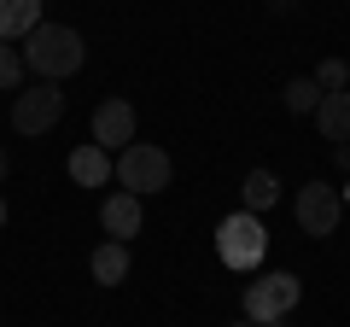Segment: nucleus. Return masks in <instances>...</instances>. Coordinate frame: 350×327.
Segmentation results:
<instances>
[{
    "instance_id": "obj_10",
    "label": "nucleus",
    "mask_w": 350,
    "mask_h": 327,
    "mask_svg": "<svg viewBox=\"0 0 350 327\" xmlns=\"http://www.w3.org/2000/svg\"><path fill=\"white\" fill-rule=\"evenodd\" d=\"M315 129H321L333 146H345V140H350V94H321V105H315Z\"/></svg>"
},
{
    "instance_id": "obj_17",
    "label": "nucleus",
    "mask_w": 350,
    "mask_h": 327,
    "mask_svg": "<svg viewBox=\"0 0 350 327\" xmlns=\"http://www.w3.org/2000/svg\"><path fill=\"white\" fill-rule=\"evenodd\" d=\"M338 152V164H345V170H350V140H345V146H333Z\"/></svg>"
},
{
    "instance_id": "obj_19",
    "label": "nucleus",
    "mask_w": 350,
    "mask_h": 327,
    "mask_svg": "<svg viewBox=\"0 0 350 327\" xmlns=\"http://www.w3.org/2000/svg\"><path fill=\"white\" fill-rule=\"evenodd\" d=\"M0 228H6V199H0Z\"/></svg>"
},
{
    "instance_id": "obj_5",
    "label": "nucleus",
    "mask_w": 350,
    "mask_h": 327,
    "mask_svg": "<svg viewBox=\"0 0 350 327\" xmlns=\"http://www.w3.org/2000/svg\"><path fill=\"white\" fill-rule=\"evenodd\" d=\"M59 117H64L59 82H36V88H24V94L12 100V129H18V135H47Z\"/></svg>"
},
{
    "instance_id": "obj_9",
    "label": "nucleus",
    "mask_w": 350,
    "mask_h": 327,
    "mask_svg": "<svg viewBox=\"0 0 350 327\" xmlns=\"http://www.w3.org/2000/svg\"><path fill=\"white\" fill-rule=\"evenodd\" d=\"M70 181H76V187H100V181H111V152L94 146V140L76 146L70 152Z\"/></svg>"
},
{
    "instance_id": "obj_3",
    "label": "nucleus",
    "mask_w": 350,
    "mask_h": 327,
    "mask_svg": "<svg viewBox=\"0 0 350 327\" xmlns=\"http://www.w3.org/2000/svg\"><path fill=\"white\" fill-rule=\"evenodd\" d=\"M262 246H269V234H262V216H251V211H234V216H222V228H216V252H222V263L228 269H257L262 263Z\"/></svg>"
},
{
    "instance_id": "obj_7",
    "label": "nucleus",
    "mask_w": 350,
    "mask_h": 327,
    "mask_svg": "<svg viewBox=\"0 0 350 327\" xmlns=\"http://www.w3.org/2000/svg\"><path fill=\"white\" fill-rule=\"evenodd\" d=\"M129 140H135V105L129 100H105L100 112H94V146L123 152Z\"/></svg>"
},
{
    "instance_id": "obj_14",
    "label": "nucleus",
    "mask_w": 350,
    "mask_h": 327,
    "mask_svg": "<svg viewBox=\"0 0 350 327\" xmlns=\"http://www.w3.org/2000/svg\"><path fill=\"white\" fill-rule=\"evenodd\" d=\"M286 105H292V112H315V105H321L315 76H298V82H286Z\"/></svg>"
},
{
    "instance_id": "obj_6",
    "label": "nucleus",
    "mask_w": 350,
    "mask_h": 327,
    "mask_svg": "<svg viewBox=\"0 0 350 327\" xmlns=\"http://www.w3.org/2000/svg\"><path fill=\"white\" fill-rule=\"evenodd\" d=\"M298 228L304 234H315V239H327V234H338V216H345V199H338L327 181H310V187H298Z\"/></svg>"
},
{
    "instance_id": "obj_18",
    "label": "nucleus",
    "mask_w": 350,
    "mask_h": 327,
    "mask_svg": "<svg viewBox=\"0 0 350 327\" xmlns=\"http://www.w3.org/2000/svg\"><path fill=\"white\" fill-rule=\"evenodd\" d=\"M6 170H12V158H6V146H0V181H6Z\"/></svg>"
},
{
    "instance_id": "obj_21",
    "label": "nucleus",
    "mask_w": 350,
    "mask_h": 327,
    "mask_svg": "<svg viewBox=\"0 0 350 327\" xmlns=\"http://www.w3.org/2000/svg\"><path fill=\"white\" fill-rule=\"evenodd\" d=\"M234 327H257V322H234Z\"/></svg>"
},
{
    "instance_id": "obj_2",
    "label": "nucleus",
    "mask_w": 350,
    "mask_h": 327,
    "mask_svg": "<svg viewBox=\"0 0 350 327\" xmlns=\"http://www.w3.org/2000/svg\"><path fill=\"white\" fill-rule=\"evenodd\" d=\"M111 176L123 181V193H163L170 187V152L146 146V140H129V146L117 152Z\"/></svg>"
},
{
    "instance_id": "obj_12",
    "label": "nucleus",
    "mask_w": 350,
    "mask_h": 327,
    "mask_svg": "<svg viewBox=\"0 0 350 327\" xmlns=\"http://www.w3.org/2000/svg\"><path fill=\"white\" fill-rule=\"evenodd\" d=\"M94 280L100 287H123L129 280V246L123 239H105L100 252H94Z\"/></svg>"
},
{
    "instance_id": "obj_20",
    "label": "nucleus",
    "mask_w": 350,
    "mask_h": 327,
    "mask_svg": "<svg viewBox=\"0 0 350 327\" xmlns=\"http://www.w3.org/2000/svg\"><path fill=\"white\" fill-rule=\"evenodd\" d=\"M338 199H345V205H350V181H345V193H338Z\"/></svg>"
},
{
    "instance_id": "obj_1",
    "label": "nucleus",
    "mask_w": 350,
    "mask_h": 327,
    "mask_svg": "<svg viewBox=\"0 0 350 327\" xmlns=\"http://www.w3.org/2000/svg\"><path fill=\"white\" fill-rule=\"evenodd\" d=\"M82 59H88V47L70 24H36L24 36V64L41 82H64L70 70H82Z\"/></svg>"
},
{
    "instance_id": "obj_13",
    "label": "nucleus",
    "mask_w": 350,
    "mask_h": 327,
    "mask_svg": "<svg viewBox=\"0 0 350 327\" xmlns=\"http://www.w3.org/2000/svg\"><path fill=\"white\" fill-rule=\"evenodd\" d=\"M239 193H245V211H251V216H262L269 205L280 199V181H275V170H251Z\"/></svg>"
},
{
    "instance_id": "obj_16",
    "label": "nucleus",
    "mask_w": 350,
    "mask_h": 327,
    "mask_svg": "<svg viewBox=\"0 0 350 327\" xmlns=\"http://www.w3.org/2000/svg\"><path fill=\"white\" fill-rule=\"evenodd\" d=\"M345 82H350V64L345 59H327L321 70H315V88H321V94H345Z\"/></svg>"
},
{
    "instance_id": "obj_4",
    "label": "nucleus",
    "mask_w": 350,
    "mask_h": 327,
    "mask_svg": "<svg viewBox=\"0 0 350 327\" xmlns=\"http://www.w3.org/2000/svg\"><path fill=\"white\" fill-rule=\"evenodd\" d=\"M298 304V275H286V269H275V275H262L245 287V322L257 327H280V315Z\"/></svg>"
},
{
    "instance_id": "obj_15",
    "label": "nucleus",
    "mask_w": 350,
    "mask_h": 327,
    "mask_svg": "<svg viewBox=\"0 0 350 327\" xmlns=\"http://www.w3.org/2000/svg\"><path fill=\"white\" fill-rule=\"evenodd\" d=\"M24 53L12 47V41H0V88H18V82H24Z\"/></svg>"
},
{
    "instance_id": "obj_11",
    "label": "nucleus",
    "mask_w": 350,
    "mask_h": 327,
    "mask_svg": "<svg viewBox=\"0 0 350 327\" xmlns=\"http://www.w3.org/2000/svg\"><path fill=\"white\" fill-rule=\"evenodd\" d=\"M41 24V0H0V41H24Z\"/></svg>"
},
{
    "instance_id": "obj_8",
    "label": "nucleus",
    "mask_w": 350,
    "mask_h": 327,
    "mask_svg": "<svg viewBox=\"0 0 350 327\" xmlns=\"http://www.w3.org/2000/svg\"><path fill=\"white\" fill-rule=\"evenodd\" d=\"M100 222H105V234L111 239H135L140 234V193H111V199L100 205Z\"/></svg>"
}]
</instances>
